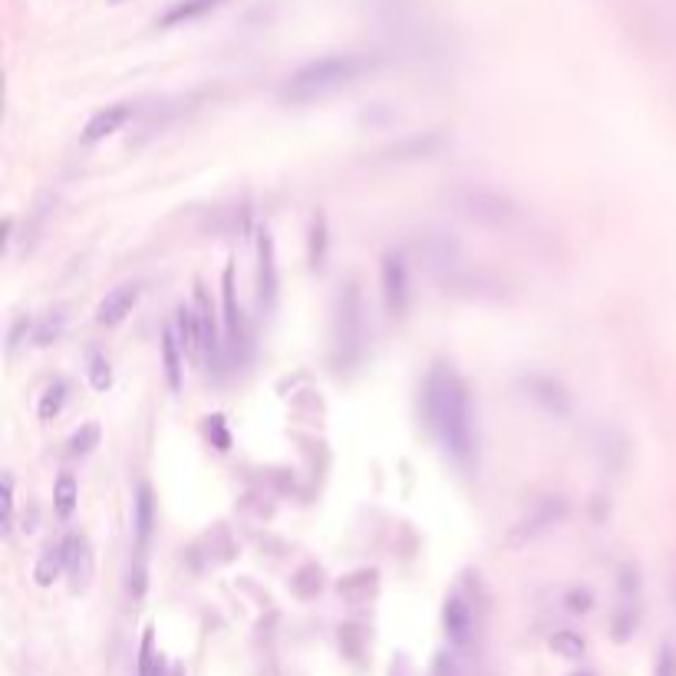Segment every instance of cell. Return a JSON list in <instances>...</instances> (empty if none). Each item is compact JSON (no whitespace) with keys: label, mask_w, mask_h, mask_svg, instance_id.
Returning a JSON list of instances; mask_svg holds the SVG:
<instances>
[{"label":"cell","mask_w":676,"mask_h":676,"mask_svg":"<svg viewBox=\"0 0 676 676\" xmlns=\"http://www.w3.org/2000/svg\"><path fill=\"white\" fill-rule=\"evenodd\" d=\"M551 651L564 660H577V657H584V641L574 631H561L551 637Z\"/></svg>","instance_id":"7402d4cb"},{"label":"cell","mask_w":676,"mask_h":676,"mask_svg":"<svg viewBox=\"0 0 676 676\" xmlns=\"http://www.w3.org/2000/svg\"><path fill=\"white\" fill-rule=\"evenodd\" d=\"M225 347L232 357L245 360L248 357V324H245V314L235 300V277L232 268L225 270Z\"/></svg>","instance_id":"8992f818"},{"label":"cell","mask_w":676,"mask_h":676,"mask_svg":"<svg viewBox=\"0 0 676 676\" xmlns=\"http://www.w3.org/2000/svg\"><path fill=\"white\" fill-rule=\"evenodd\" d=\"M172 670H165L162 657L155 654V637L152 631H145L142 637V651H139V676H168Z\"/></svg>","instance_id":"ffe728a7"},{"label":"cell","mask_w":676,"mask_h":676,"mask_svg":"<svg viewBox=\"0 0 676 676\" xmlns=\"http://www.w3.org/2000/svg\"><path fill=\"white\" fill-rule=\"evenodd\" d=\"M63 567H66V547L57 544V547L43 551V557H40L37 567H33V577H37L40 587H50V584L63 574Z\"/></svg>","instance_id":"ac0fdd59"},{"label":"cell","mask_w":676,"mask_h":676,"mask_svg":"<svg viewBox=\"0 0 676 676\" xmlns=\"http://www.w3.org/2000/svg\"><path fill=\"white\" fill-rule=\"evenodd\" d=\"M422 412L426 422L432 426V432L439 436V442L445 445L449 455H455L459 462H469L475 452V429H472V403H469V390L465 383L445 370L436 367L422 387Z\"/></svg>","instance_id":"6da1fadb"},{"label":"cell","mask_w":676,"mask_h":676,"mask_svg":"<svg viewBox=\"0 0 676 676\" xmlns=\"http://www.w3.org/2000/svg\"><path fill=\"white\" fill-rule=\"evenodd\" d=\"M525 390H529V397H532L544 412H551V416H567V412H571L567 393H564L554 380H547V377H529V380H525Z\"/></svg>","instance_id":"7c38bea8"},{"label":"cell","mask_w":676,"mask_h":676,"mask_svg":"<svg viewBox=\"0 0 676 676\" xmlns=\"http://www.w3.org/2000/svg\"><path fill=\"white\" fill-rule=\"evenodd\" d=\"M90 383H93V390H100V393H106V390L113 387V367H110V360L100 357V354L90 357Z\"/></svg>","instance_id":"cb8c5ba5"},{"label":"cell","mask_w":676,"mask_h":676,"mask_svg":"<svg viewBox=\"0 0 676 676\" xmlns=\"http://www.w3.org/2000/svg\"><path fill=\"white\" fill-rule=\"evenodd\" d=\"M432 676H462V667L455 660V654H439L432 664Z\"/></svg>","instance_id":"f1b7e54d"},{"label":"cell","mask_w":676,"mask_h":676,"mask_svg":"<svg viewBox=\"0 0 676 676\" xmlns=\"http://www.w3.org/2000/svg\"><path fill=\"white\" fill-rule=\"evenodd\" d=\"M76 499H80L76 479H73V475H60V479H57V492H53V505H57L60 519H70V515H73Z\"/></svg>","instance_id":"44dd1931"},{"label":"cell","mask_w":676,"mask_h":676,"mask_svg":"<svg viewBox=\"0 0 676 676\" xmlns=\"http://www.w3.org/2000/svg\"><path fill=\"white\" fill-rule=\"evenodd\" d=\"M135 300H139V284H120L116 290H110V294L103 297V304H100V310H96V320H100L103 327L123 324V320L133 314Z\"/></svg>","instance_id":"9c48e42d"},{"label":"cell","mask_w":676,"mask_h":676,"mask_svg":"<svg viewBox=\"0 0 676 676\" xmlns=\"http://www.w3.org/2000/svg\"><path fill=\"white\" fill-rule=\"evenodd\" d=\"M162 363H165V380L172 390H182V354H178V337L172 327L162 330Z\"/></svg>","instance_id":"e0dca14e"},{"label":"cell","mask_w":676,"mask_h":676,"mask_svg":"<svg viewBox=\"0 0 676 676\" xmlns=\"http://www.w3.org/2000/svg\"><path fill=\"white\" fill-rule=\"evenodd\" d=\"M168 676H185V674H182V667H172V674Z\"/></svg>","instance_id":"836d02e7"},{"label":"cell","mask_w":676,"mask_h":676,"mask_svg":"<svg viewBox=\"0 0 676 676\" xmlns=\"http://www.w3.org/2000/svg\"><path fill=\"white\" fill-rule=\"evenodd\" d=\"M587 607H591V591H571V594H567V611L581 614V611H587Z\"/></svg>","instance_id":"1f68e13d"},{"label":"cell","mask_w":676,"mask_h":676,"mask_svg":"<svg viewBox=\"0 0 676 676\" xmlns=\"http://www.w3.org/2000/svg\"><path fill=\"white\" fill-rule=\"evenodd\" d=\"M370 70H373V60L363 53H330V57L310 60L300 70H294L280 90V100L284 103H314V100H324V96L357 83Z\"/></svg>","instance_id":"7a4b0ae2"},{"label":"cell","mask_w":676,"mask_h":676,"mask_svg":"<svg viewBox=\"0 0 676 676\" xmlns=\"http://www.w3.org/2000/svg\"><path fill=\"white\" fill-rule=\"evenodd\" d=\"M100 445V426H83L73 439H70V455H86Z\"/></svg>","instance_id":"d4e9b609"},{"label":"cell","mask_w":676,"mask_h":676,"mask_svg":"<svg viewBox=\"0 0 676 676\" xmlns=\"http://www.w3.org/2000/svg\"><path fill=\"white\" fill-rule=\"evenodd\" d=\"M324 248H327V228H324V222L317 218V222H314V232H310V265H314V268H320Z\"/></svg>","instance_id":"484cf974"},{"label":"cell","mask_w":676,"mask_h":676,"mask_svg":"<svg viewBox=\"0 0 676 676\" xmlns=\"http://www.w3.org/2000/svg\"><path fill=\"white\" fill-rule=\"evenodd\" d=\"M393 676H406V670H397V674H393Z\"/></svg>","instance_id":"e575fe53"},{"label":"cell","mask_w":676,"mask_h":676,"mask_svg":"<svg viewBox=\"0 0 676 676\" xmlns=\"http://www.w3.org/2000/svg\"><path fill=\"white\" fill-rule=\"evenodd\" d=\"M10 522H13V475L3 472V519H0L3 532H10Z\"/></svg>","instance_id":"83f0119b"},{"label":"cell","mask_w":676,"mask_h":676,"mask_svg":"<svg viewBox=\"0 0 676 676\" xmlns=\"http://www.w3.org/2000/svg\"><path fill=\"white\" fill-rule=\"evenodd\" d=\"M208 432L215 436V442H218V449H228V432H225V422H222V416H212V422H208Z\"/></svg>","instance_id":"d6a6232c"},{"label":"cell","mask_w":676,"mask_h":676,"mask_svg":"<svg viewBox=\"0 0 676 676\" xmlns=\"http://www.w3.org/2000/svg\"><path fill=\"white\" fill-rule=\"evenodd\" d=\"M195 317H198V334H202V357L208 360V370L222 373L225 367V340L218 334V320H215V307L205 294V287H195Z\"/></svg>","instance_id":"5b68a950"},{"label":"cell","mask_w":676,"mask_h":676,"mask_svg":"<svg viewBox=\"0 0 676 676\" xmlns=\"http://www.w3.org/2000/svg\"><path fill=\"white\" fill-rule=\"evenodd\" d=\"M459 208H462V215H469V218H475V222H489V225H505V222H512V218L519 215V208H515L505 195L489 192V188H469V192H462Z\"/></svg>","instance_id":"277c9868"},{"label":"cell","mask_w":676,"mask_h":676,"mask_svg":"<svg viewBox=\"0 0 676 676\" xmlns=\"http://www.w3.org/2000/svg\"><path fill=\"white\" fill-rule=\"evenodd\" d=\"M383 297H387L390 314H403L406 300H409V274H406V262L400 255L383 258Z\"/></svg>","instance_id":"ba28073f"},{"label":"cell","mask_w":676,"mask_h":676,"mask_svg":"<svg viewBox=\"0 0 676 676\" xmlns=\"http://www.w3.org/2000/svg\"><path fill=\"white\" fill-rule=\"evenodd\" d=\"M561 515H564V505H561V502H544V505L535 509L532 519H525V522L515 525V532L509 535V544H525V541L539 539L541 532H547Z\"/></svg>","instance_id":"4fadbf2b"},{"label":"cell","mask_w":676,"mask_h":676,"mask_svg":"<svg viewBox=\"0 0 676 676\" xmlns=\"http://www.w3.org/2000/svg\"><path fill=\"white\" fill-rule=\"evenodd\" d=\"M571 676H594V674H571Z\"/></svg>","instance_id":"8d00e7d4"},{"label":"cell","mask_w":676,"mask_h":676,"mask_svg":"<svg viewBox=\"0 0 676 676\" xmlns=\"http://www.w3.org/2000/svg\"><path fill=\"white\" fill-rule=\"evenodd\" d=\"M654 676H676V651L674 647H664L660 657H657V667H654Z\"/></svg>","instance_id":"4dcf8cb0"},{"label":"cell","mask_w":676,"mask_h":676,"mask_svg":"<svg viewBox=\"0 0 676 676\" xmlns=\"http://www.w3.org/2000/svg\"><path fill=\"white\" fill-rule=\"evenodd\" d=\"M130 591H133V597L145 594V557L142 554H135V564L130 571Z\"/></svg>","instance_id":"f546056e"},{"label":"cell","mask_w":676,"mask_h":676,"mask_svg":"<svg viewBox=\"0 0 676 676\" xmlns=\"http://www.w3.org/2000/svg\"><path fill=\"white\" fill-rule=\"evenodd\" d=\"M442 624H445V637L452 647L465 651L475 637V621H472V607L465 604L462 594H452L442 607Z\"/></svg>","instance_id":"52a82bcc"},{"label":"cell","mask_w":676,"mask_h":676,"mask_svg":"<svg viewBox=\"0 0 676 676\" xmlns=\"http://www.w3.org/2000/svg\"><path fill=\"white\" fill-rule=\"evenodd\" d=\"M110 3H126V0H110Z\"/></svg>","instance_id":"d590c367"},{"label":"cell","mask_w":676,"mask_h":676,"mask_svg":"<svg viewBox=\"0 0 676 676\" xmlns=\"http://www.w3.org/2000/svg\"><path fill=\"white\" fill-rule=\"evenodd\" d=\"M66 567L73 574V587H86L90 584V574H93V554H90V544L83 539H66Z\"/></svg>","instance_id":"2e32d148"},{"label":"cell","mask_w":676,"mask_h":676,"mask_svg":"<svg viewBox=\"0 0 676 676\" xmlns=\"http://www.w3.org/2000/svg\"><path fill=\"white\" fill-rule=\"evenodd\" d=\"M63 403H66V383L63 380H57V383H50L47 387V393H43V400H40V419H53L60 409H63Z\"/></svg>","instance_id":"603a6c76"},{"label":"cell","mask_w":676,"mask_h":676,"mask_svg":"<svg viewBox=\"0 0 676 676\" xmlns=\"http://www.w3.org/2000/svg\"><path fill=\"white\" fill-rule=\"evenodd\" d=\"M175 330H178V344H182L185 350H202V334H198V317H195V310L178 307Z\"/></svg>","instance_id":"d6986e66"},{"label":"cell","mask_w":676,"mask_h":676,"mask_svg":"<svg viewBox=\"0 0 676 676\" xmlns=\"http://www.w3.org/2000/svg\"><path fill=\"white\" fill-rule=\"evenodd\" d=\"M277 262H274V238L265 228L262 238H258V297L265 307H274L277 300Z\"/></svg>","instance_id":"8fae6325"},{"label":"cell","mask_w":676,"mask_h":676,"mask_svg":"<svg viewBox=\"0 0 676 676\" xmlns=\"http://www.w3.org/2000/svg\"><path fill=\"white\" fill-rule=\"evenodd\" d=\"M60 330H63V314L57 310L53 317H47L40 327H37V344L40 347H47V344H53L57 337H60Z\"/></svg>","instance_id":"4316f807"},{"label":"cell","mask_w":676,"mask_h":676,"mask_svg":"<svg viewBox=\"0 0 676 676\" xmlns=\"http://www.w3.org/2000/svg\"><path fill=\"white\" fill-rule=\"evenodd\" d=\"M225 0H178V3H172L155 23L158 27H178V23H192V20H198V17H205V13H212V10H218Z\"/></svg>","instance_id":"9a60e30c"},{"label":"cell","mask_w":676,"mask_h":676,"mask_svg":"<svg viewBox=\"0 0 676 676\" xmlns=\"http://www.w3.org/2000/svg\"><path fill=\"white\" fill-rule=\"evenodd\" d=\"M152 529H155V499H152L148 485H139V495H135V551L142 557H145V547L152 539Z\"/></svg>","instance_id":"5bb4252c"},{"label":"cell","mask_w":676,"mask_h":676,"mask_svg":"<svg viewBox=\"0 0 676 676\" xmlns=\"http://www.w3.org/2000/svg\"><path fill=\"white\" fill-rule=\"evenodd\" d=\"M133 103H116V106H106V110H100L90 123H86V130H83V142L86 145H93V142H100V139H106V135L120 133L130 120H133Z\"/></svg>","instance_id":"30bf717a"},{"label":"cell","mask_w":676,"mask_h":676,"mask_svg":"<svg viewBox=\"0 0 676 676\" xmlns=\"http://www.w3.org/2000/svg\"><path fill=\"white\" fill-rule=\"evenodd\" d=\"M337 347L344 350V360L354 363L363 354V304H360V290L350 284L340 297V310H337Z\"/></svg>","instance_id":"3957f363"}]
</instances>
